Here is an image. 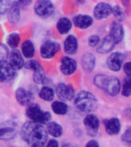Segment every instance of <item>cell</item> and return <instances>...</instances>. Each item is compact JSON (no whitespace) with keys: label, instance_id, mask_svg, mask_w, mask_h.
I'll use <instances>...</instances> for the list:
<instances>
[{"label":"cell","instance_id":"cell-1","mask_svg":"<svg viewBox=\"0 0 131 147\" xmlns=\"http://www.w3.org/2000/svg\"><path fill=\"white\" fill-rule=\"evenodd\" d=\"M48 132L43 124L25 122L21 129V137L30 146H44L48 140Z\"/></svg>","mask_w":131,"mask_h":147},{"label":"cell","instance_id":"cell-2","mask_svg":"<svg viewBox=\"0 0 131 147\" xmlns=\"http://www.w3.org/2000/svg\"><path fill=\"white\" fill-rule=\"evenodd\" d=\"M94 83L98 88L112 96H117L121 88L119 79L114 76L97 74L94 77Z\"/></svg>","mask_w":131,"mask_h":147},{"label":"cell","instance_id":"cell-3","mask_svg":"<svg viewBox=\"0 0 131 147\" xmlns=\"http://www.w3.org/2000/svg\"><path fill=\"white\" fill-rule=\"evenodd\" d=\"M74 98L77 109L84 113H90L97 107L98 103L96 97L89 91L81 90Z\"/></svg>","mask_w":131,"mask_h":147},{"label":"cell","instance_id":"cell-4","mask_svg":"<svg viewBox=\"0 0 131 147\" xmlns=\"http://www.w3.org/2000/svg\"><path fill=\"white\" fill-rule=\"evenodd\" d=\"M25 114L32 121L39 123H48L51 119V115L49 112H44L41 107L36 103H30L28 105Z\"/></svg>","mask_w":131,"mask_h":147},{"label":"cell","instance_id":"cell-5","mask_svg":"<svg viewBox=\"0 0 131 147\" xmlns=\"http://www.w3.org/2000/svg\"><path fill=\"white\" fill-rule=\"evenodd\" d=\"M18 132V126L12 120L0 123V140H10L15 138Z\"/></svg>","mask_w":131,"mask_h":147},{"label":"cell","instance_id":"cell-6","mask_svg":"<svg viewBox=\"0 0 131 147\" xmlns=\"http://www.w3.org/2000/svg\"><path fill=\"white\" fill-rule=\"evenodd\" d=\"M34 10L37 16L47 18L53 15L55 5L51 0H38L34 5Z\"/></svg>","mask_w":131,"mask_h":147},{"label":"cell","instance_id":"cell-7","mask_svg":"<svg viewBox=\"0 0 131 147\" xmlns=\"http://www.w3.org/2000/svg\"><path fill=\"white\" fill-rule=\"evenodd\" d=\"M16 77V69L6 60L0 61V82L11 81Z\"/></svg>","mask_w":131,"mask_h":147},{"label":"cell","instance_id":"cell-8","mask_svg":"<svg viewBox=\"0 0 131 147\" xmlns=\"http://www.w3.org/2000/svg\"><path fill=\"white\" fill-rule=\"evenodd\" d=\"M84 125L87 135L90 137L96 136L99 130L100 121L95 115L88 113L84 119Z\"/></svg>","mask_w":131,"mask_h":147},{"label":"cell","instance_id":"cell-9","mask_svg":"<svg viewBox=\"0 0 131 147\" xmlns=\"http://www.w3.org/2000/svg\"><path fill=\"white\" fill-rule=\"evenodd\" d=\"M125 58H126V56L124 53L119 52V51L113 52L107 57L106 64L110 71L117 72L121 69Z\"/></svg>","mask_w":131,"mask_h":147},{"label":"cell","instance_id":"cell-10","mask_svg":"<svg viewBox=\"0 0 131 147\" xmlns=\"http://www.w3.org/2000/svg\"><path fill=\"white\" fill-rule=\"evenodd\" d=\"M57 97L62 101H70L75 96V92L71 85L61 83L55 88Z\"/></svg>","mask_w":131,"mask_h":147},{"label":"cell","instance_id":"cell-11","mask_svg":"<svg viewBox=\"0 0 131 147\" xmlns=\"http://www.w3.org/2000/svg\"><path fill=\"white\" fill-rule=\"evenodd\" d=\"M60 50L59 44L51 41H47L42 44L40 48V54L44 59H50Z\"/></svg>","mask_w":131,"mask_h":147},{"label":"cell","instance_id":"cell-12","mask_svg":"<svg viewBox=\"0 0 131 147\" xmlns=\"http://www.w3.org/2000/svg\"><path fill=\"white\" fill-rule=\"evenodd\" d=\"M60 70L64 75H71L77 70V62L68 56L63 57L61 61Z\"/></svg>","mask_w":131,"mask_h":147},{"label":"cell","instance_id":"cell-13","mask_svg":"<svg viewBox=\"0 0 131 147\" xmlns=\"http://www.w3.org/2000/svg\"><path fill=\"white\" fill-rule=\"evenodd\" d=\"M112 14V7L105 2H100L97 5L94 9V18L101 20L104 19Z\"/></svg>","mask_w":131,"mask_h":147},{"label":"cell","instance_id":"cell-14","mask_svg":"<svg viewBox=\"0 0 131 147\" xmlns=\"http://www.w3.org/2000/svg\"><path fill=\"white\" fill-rule=\"evenodd\" d=\"M16 100L20 105L28 106L32 103V101L34 98L33 94L30 91L25 90V88L19 87L16 91Z\"/></svg>","mask_w":131,"mask_h":147},{"label":"cell","instance_id":"cell-15","mask_svg":"<svg viewBox=\"0 0 131 147\" xmlns=\"http://www.w3.org/2000/svg\"><path fill=\"white\" fill-rule=\"evenodd\" d=\"M110 37L115 44L120 43L124 38V28L118 22H113L110 28Z\"/></svg>","mask_w":131,"mask_h":147},{"label":"cell","instance_id":"cell-16","mask_svg":"<svg viewBox=\"0 0 131 147\" xmlns=\"http://www.w3.org/2000/svg\"><path fill=\"white\" fill-rule=\"evenodd\" d=\"M74 25L80 29H86L91 26L93 24V18L87 15H78L73 18Z\"/></svg>","mask_w":131,"mask_h":147},{"label":"cell","instance_id":"cell-17","mask_svg":"<svg viewBox=\"0 0 131 147\" xmlns=\"http://www.w3.org/2000/svg\"><path fill=\"white\" fill-rule=\"evenodd\" d=\"M7 17L8 19L12 24H17L20 20V5L15 1L11 2V5L8 9Z\"/></svg>","mask_w":131,"mask_h":147},{"label":"cell","instance_id":"cell-18","mask_svg":"<svg viewBox=\"0 0 131 147\" xmlns=\"http://www.w3.org/2000/svg\"><path fill=\"white\" fill-rule=\"evenodd\" d=\"M9 63L16 70H20L24 67L25 62L22 56L21 55L20 51L16 48H14L9 55Z\"/></svg>","mask_w":131,"mask_h":147},{"label":"cell","instance_id":"cell-19","mask_svg":"<svg viewBox=\"0 0 131 147\" xmlns=\"http://www.w3.org/2000/svg\"><path fill=\"white\" fill-rule=\"evenodd\" d=\"M81 65L83 69L87 72H91L96 65V57L94 54L87 52L81 58Z\"/></svg>","mask_w":131,"mask_h":147},{"label":"cell","instance_id":"cell-20","mask_svg":"<svg viewBox=\"0 0 131 147\" xmlns=\"http://www.w3.org/2000/svg\"><path fill=\"white\" fill-rule=\"evenodd\" d=\"M121 129L120 121L118 118H111L105 123L106 132L110 136L117 135L120 133Z\"/></svg>","mask_w":131,"mask_h":147},{"label":"cell","instance_id":"cell-21","mask_svg":"<svg viewBox=\"0 0 131 147\" xmlns=\"http://www.w3.org/2000/svg\"><path fill=\"white\" fill-rule=\"evenodd\" d=\"M78 48V39L74 35H69L64 42V49L68 55H74L77 52Z\"/></svg>","mask_w":131,"mask_h":147},{"label":"cell","instance_id":"cell-22","mask_svg":"<svg viewBox=\"0 0 131 147\" xmlns=\"http://www.w3.org/2000/svg\"><path fill=\"white\" fill-rule=\"evenodd\" d=\"M115 45L116 44L114 43L113 40L110 38V35H108L102 40L101 45L99 46L97 51L99 54H107V53H109L113 50Z\"/></svg>","mask_w":131,"mask_h":147},{"label":"cell","instance_id":"cell-23","mask_svg":"<svg viewBox=\"0 0 131 147\" xmlns=\"http://www.w3.org/2000/svg\"><path fill=\"white\" fill-rule=\"evenodd\" d=\"M57 29L60 34H65L68 33L72 28V23L68 18H61L57 22Z\"/></svg>","mask_w":131,"mask_h":147},{"label":"cell","instance_id":"cell-24","mask_svg":"<svg viewBox=\"0 0 131 147\" xmlns=\"http://www.w3.org/2000/svg\"><path fill=\"white\" fill-rule=\"evenodd\" d=\"M47 132L51 135L53 137L57 138L60 137L62 135V127L61 125H59L55 122H48L47 123Z\"/></svg>","mask_w":131,"mask_h":147},{"label":"cell","instance_id":"cell-25","mask_svg":"<svg viewBox=\"0 0 131 147\" xmlns=\"http://www.w3.org/2000/svg\"><path fill=\"white\" fill-rule=\"evenodd\" d=\"M22 51L23 55L27 58H32L35 53L34 44L29 40L25 41L22 45Z\"/></svg>","mask_w":131,"mask_h":147},{"label":"cell","instance_id":"cell-26","mask_svg":"<svg viewBox=\"0 0 131 147\" xmlns=\"http://www.w3.org/2000/svg\"><path fill=\"white\" fill-rule=\"evenodd\" d=\"M53 112L58 115L66 114L68 110V107L64 101H55L51 104Z\"/></svg>","mask_w":131,"mask_h":147},{"label":"cell","instance_id":"cell-27","mask_svg":"<svg viewBox=\"0 0 131 147\" xmlns=\"http://www.w3.org/2000/svg\"><path fill=\"white\" fill-rule=\"evenodd\" d=\"M39 97L45 101H51L55 96L54 90L49 86H44L39 91Z\"/></svg>","mask_w":131,"mask_h":147},{"label":"cell","instance_id":"cell-28","mask_svg":"<svg viewBox=\"0 0 131 147\" xmlns=\"http://www.w3.org/2000/svg\"><path fill=\"white\" fill-rule=\"evenodd\" d=\"M32 71H34V74H33V80L34 83H36L38 84H43L44 80L45 79V73L44 71L43 67H41V64H39L38 66L36 67Z\"/></svg>","mask_w":131,"mask_h":147},{"label":"cell","instance_id":"cell-29","mask_svg":"<svg viewBox=\"0 0 131 147\" xmlns=\"http://www.w3.org/2000/svg\"><path fill=\"white\" fill-rule=\"evenodd\" d=\"M7 44L9 45V47L11 48H16L19 45L20 42V35L18 33H11V34L8 35L7 38Z\"/></svg>","mask_w":131,"mask_h":147},{"label":"cell","instance_id":"cell-30","mask_svg":"<svg viewBox=\"0 0 131 147\" xmlns=\"http://www.w3.org/2000/svg\"><path fill=\"white\" fill-rule=\"evenodd\" d=\"M122 94L123 96L129 97L131 94V80L130 77H126V79H124V84L122 87Z\"/></svg>","mask_w":131,"mask_h":147},{"label":"cell","instance_id":"cell-31","mask_svg":"<svg viewBox=\"0 0 131 147\" xmlns=\"http://www.w3.org/2000/svg\"><path fill=\"white\" fill-rule=\"evenodd\" d=\"M112 13L117 19L119 21H123L126 18V15L124 12V9H122L120 5H115L112 8Z\"/></svg>","mask_w":131,"mask_h":147},{"label":"cell","instance_id":"cell-32","mask_svg":"<svg viewBox=\"0 0 131 147\" xmlns=\"http://www.w3.org/2000/svg\"><path fill=\"white\" fill-rule=\"evenodd\" d=\"M122 142L125 145L130 146L131 144V129L130 127H128L124 133V134L121 136Z\"/></svg>","mask_w":131,"mask_h":147},{"label":"cell","instance_id":"cell-33","mask_svg":"<svg viewBox=\"0 0 131 147\" xmlns=\"http://www.w3.org/2000/svg\"><path fill=\"white\" fill-rule=\"evenodd\" d=\"M11 2V0H0V15L5 14L8 11Z\"/></svg>","mask_w":131,"mask_h":147},{"label":"cell","instance_id":"cell-34","mask_svg":"<svg viewBox=\"0 0 131 147\" xmlns=\"http://www.w3.org/2000/svg\"><path fill=\"white\" fill-rule=\"evenodd\" d=\"M9 52L8 48L3 44H0V61L6 60L7 57H9Z\"/></svg>","mask_w":131,"mask_h":147},{"label":"cell","instance_id":"cell-35","mask_svg":"<svg viewBox=\"0 0 131 147\" xmlns=\"http://www.w3.org/2000/svg\"><path fill=\"white\" fill-rule=\"evenodd\" d=\"M100 37L97 34H94V35H91L89 39H88V45L90 47H95L99 44L100 42Z\"/></svg>","mask_w":131,"mask_h":147},{"label":"cell","instance_id":"cell-36","mask_svg":"<svg viewBox=\"0 0 131 147\" xmlns=\"http://www.w3.org/2000/svg\"><path fill=\"white\" fill-rule=\"evenodd\" d=\"M124 70L127 77L131 76V64L130 62H126L124 66Z\"/></svg>","mask_w":131,"mask_h":147},{"label":"cell","instance_id":"cell-37","mask_svg":"<svg viewBox=\"0 0 131 147\" xmlns=\"http://www.w3.org/2000/svg\"><path fill=\"white\" fill-rule=\"evenodd\" d=\"M16 2L20 6L21 5H22V6H28L32 3V0H16Z\"/></svg>","mask_w":131,"mask_h":147},{"label":"cell","instance_id":"cell-38","mask_svg":"<svg viewBox=\"0 0 131 147\" xmlns=\"http://www.w3.org/2000/svg\"><path fill=\"white\" fill-rule=\"evenodd\" d=\"M47 146L48 147H57L58 146V142L57 141H56L55 140H51L48 141V144H47Z\"/></svg>","mask_w":131,"mask_h":147},{"label":"cell","instance_id":"cell-39","mask_svg":"<svg viewBox=\"0 0 131 147\" xmlns=\"http://www.w3.org/2000/svg\"><path fill=\"white\" fill-rule=\"evenodd\" d=\"M86 146H99V144L96 140H90V142H87Z\"/></svg>","mask_w":131,"mask_h":147}]
</instances>
